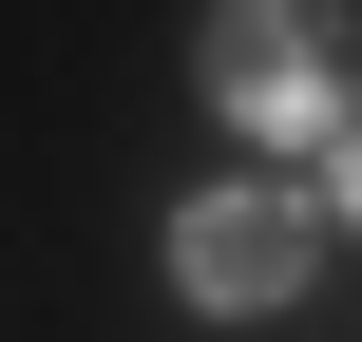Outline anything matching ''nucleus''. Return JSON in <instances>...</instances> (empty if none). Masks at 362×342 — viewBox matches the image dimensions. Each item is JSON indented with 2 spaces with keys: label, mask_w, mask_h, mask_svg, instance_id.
Here are the masks:
<instances>
[{
  "label": "nucleus",
  "mask_w": 362,
  "mask_h": 342,
  "mask_svg": "<svg viewBox=\"0 0 362 342\" xmlns=\"http://www.w3.org/2000/svg\"><path fill=\"white\" fill-rule=\"evenodd\" d=\"M305 248H325V209H305V190H191L172 286H191V305H286V286H305Z\"/></svg>",
  "instance_id": "nucleus-1"
},
{
  "label": "nucleus",
  "mask_w": 362,
  "mask_h": 342,
  "mask_svg": "<svg viewBox=\"0 0 362 342\" xmlns=\"http://www.w3.org/2000/svg\"><path fill=\"white\" fill-rule=\"evenodd\" d=\"M210 95H229L248 133H325V114H344V38H325V19H210Z\"/></svg>",
  "instance_id": "nucleus-2"
},
{
  "label": "nucleus",
  "mask_w": 362,
  "mask_h": 342,
  "mask_svg": "<svg viewBox=\"0 0 362 342\" xmlns=\"http://www.w3.org/2000/svg\"><path fill=\"white\" fill-rule=\"evenodd\" d=\"M325 209H344V228H362V133H344V190H325Z\"/></svg>",
  "instance_id": "nucleus-3"
}]
</instances>
